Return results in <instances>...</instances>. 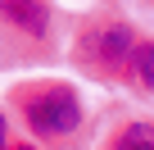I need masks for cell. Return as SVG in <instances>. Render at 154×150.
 <instances>
[{"instance_id": "1", "label": "cell", "mask_w": 154, "mask_h": 150, "mask_svg": "<svg viewBox=\"0 0 154 150\" xmlns=\"http://www.w3.org/2000/svg\"><path fill=\"white\" fill-rule=\"evenodd\" d=\"M23 118L36 136L45 141H59L68 132H77V123H82V100H77L72 87L63 82H50V87H36L23 96Z\"/></svg>"}, {"instance_id": "2", "label": "cell", "mask_w": 154, "mask_h": 150, "mask_svg": "<svg viewBox=\"0 0 154 150\" xmlns=\"http://www.w3.org/2000/svg\"><path fill=\"white\" fill-rule=\"evenodd\" d=\"M131 50H136V32L127 23H104V27H95V32H86L82 41H77V59L91 64V68H100V73L127 68Z\"/></svg>"}, {"instance_id": "3", "label": "cell", "mask_w": 154, "mask_h": 150, "mask_svg": "<svg viewBox=\"0 0 154 150\" xmlns=\"http://www.w3.org/2000/svg\"><path fill=\"white\" fill-rule=\"evenodd\" d=\"M0 23L23 32V37H45L50 9H45V0H0Z\"/></svg>"}, {"instance_id": "4", "label": "cell", "mask_w": 154, "mask_h": 150, "mask_svg": "<svg viewBox=\"0 0 154 150\" xmlns=\"http://www.w3.org/2000/svg\"><path fill=\"white\" fill-rule=\"evenodd\" d=\"M127 78L140 87V91H154V41L136 46L131 59H127Z\"/></svg>"}, {"instance_id": "5", "label": "cell", "mask_w": 154, "mask_h": 150, "mask_svg": "<svg viewBox=\"0 0 154 150\" xmlns=\"http://www.w3.org/2000/svg\"><path fill=\"white\" fill-rule=\"evenodd\" d=\"M113 150H154V123H127L118 132Z\"/></svg>"}, {"instance_id": "6", "label": "cell", "mask_w": 154, "mask_h": 150, "mask_svg": "<svg viewBox=\"0 0 154 150\" xmlns=\"http://www.w3.org/2000/svg\"><path fill=\"white\" fill-rule=\"evenodd\" d=\"M9 145V123H5V114H0V150Z\"/></svg>"}, {"instance_id": "7", "label": "cell", "mask_w": 154, "mask_h": 150, "mask_svg": "<svg viewBox=\"0 0 154 150\" xmlns=\"http://www.w3.org/2000/svg\"><path fill=\"white\" fill-rule=\"evenodd\" d=\"M5 150H36V145H14V141H9V145H5Z\"/></svg>"}]
</instances>
